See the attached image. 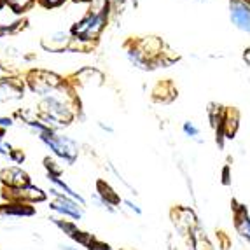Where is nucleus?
<instances>
[{
  "label": "nucleus",
  "mask_w": 250,
  "mask_h": 250,
  "mask_svg": "<svg viewBox=\"0 0 250 250\" xmlns=\"http://www.w3.org/2000/svg\"><path fill=\"white\" fill-rule=\"evenodd\" d=\"M25 95V86L16 79H0V102L21 100Z\"/></svg>",
  "instance_id": "nucleus-6"
},
{
  "label": "nucleus",
  "mask_w": 250,
  "mask_h": 250,
  "mask_svg": "<svg viewBox=\"0 0 250 250\" xmlns=\"http://www.w3.org/2000/svg\"><path fill=\"white\" fill-rule=\"evenodd\" d=\"M65 0H39V4L42 5V7H47V9H51V7H58V5H62Z\"/></svg>",
  "instance_id": "nucleus-17"
},
{
  "label": "nucleus",
  "mask_w": 250,
  "mask_h": 250,
  "mask_svg": "<svg viewBox=\"0 0 250 250\" xmlns=\"http://www.w3.org/2000/svg\"><path fill=\"white\" fill-rule=\"evenodd\" d=\"M44 163H46V168H47V171H49V177H58L60 173H62V168L56 167V163L51 161L49 158L44 159Z\"/></svg>",
  "instance_id": "nucleus-16"
},
{
  "label": "nucleus",
  "mask_w": 250,
  "mask_h": 250,
  "mask_svg": "<svg viewBox=\"0 0 250 250\" xmlns=\"http://www.w3.org/2000/svg\"><path fill=\"white\" fill-rule=\"evenodd\" d=\"M96 189H98V194H100L102 203H104V205H107V207H112V205L119 203V198H117V194L112 191V188H110V186H107V184L104 182V180H98V184H96Z\"/></svg>",
  "instance_id": "nucleus-12"
},
{
  "label": "nucleus",
  "mask_w": 250,
  "mask_h": 250,
  "mask_svg": "<svg viewBox=\"0 0 250 250\" xmlns=\"http://www.w3.org/2000/svg\"><path fill=\"white\" fill-rule=\"evenodd\" d=\"M88 249L89 250H110V247L105 245V243H102V242H96V240H93V242L88 245Z\"/></svg>",
  "instance_id": "nucleus-18"
},
{
  "label": "nucleus",
  "mask_w": 250,
  "mask_h": 250,
  "mask_svg": "<svg viewBox=\"0 0 250 250\" xmlns=\"http://www.w3.org/2000/svg\"><path fill=\"white\" fill-rule=\"evenodd\" d=\"M182 131H184V135H186L188 138H191V140H198V142H201L200 140V128H198L194 123L186 121L182 125Z\"/></svg>",
  "instance_id": "nucleus-14"
},
{
  "label": "nucleus",
  "mask_w": 250,
  "mask_h": 250,
  "mask_svg": "<svg viewBox=\"0 0 250 250\" xmlns=\"http://www.w3.org/2000/svg\"><path fill=\"white\" fill-rule=\"evenodd\" d=\"M125 203H126V205H128V207H129V208H131V210H135V212H137V213H142V210L138 208L137 205H133V203H131V201H128V200H126V201H125Z\"/></svg>",
  "instance_id": "nucleus-23"
},
{
  "label": "nucleus",
  "mask_w": 250,
  "mask_h": 250,
  "mask_svg": "<svg viewBox=\"0 0 250 250\" xmlns=\"http://www.w3.org/2000/svg\"><path fill=\"white\" fill-rule=\"evenodd\" d=\"M41 140L44 144L49 146V149L53 150L54 154L58 156V158L65 159L68 165L77 159V154H79V149H77V144L68 137H62V135H56L51 129V131H46V133H39Z\"/></svg>",
  "instance_id": "nucleus-3"
},
{
  "label": "nucleus",
  "mask_w": 250,
  "mask_h": 250,
  "mask_svg": "<svg viewBox=\"0 0 250 250\" xmlns=\"http://www.w3.org/2000/svg\"><path fill=\"white\" fill-rule=\"evenodd\" d=\"M229 20L240 32L250 34V4L245 0H229Z\"/></svg>",
  "instance_id": "nucleus-5"
},
{
  "label": "nucleus",
  "mask_w": 250,
  "mask_h": 250,
  "mask_svg": "<svg viewBox=\"0 0 250 250\" xmlns=\"http://www.w3.org/2000/svg\"><path fill=\"white\" fill-rule=\"evenodd\" d=\"M9 156H11V158H13L16 163H21L23 159H25V154H23V150H21V149H13Z\"/></svg>",
  "instance_id": "nucleus-19"
},
{
  "label": "nucleus",
  "mask_w": 250,
  "mask_h": 250,
  "mask_svg": "<svg viewBox=\"0 0 250 250\" xmlns=\"http://www.w3.org/2000/svg\"><path fill=\"white\" fill-rule=\"evenodd\" d=\"M74 41V39L68 37L65 32H58V34H53L51 37H46L42 41V47L46 51H53V53H58L63 51L65 47H68V44Z\"/></svg>",
  "instance_id": "nucleus-10"
},
{
  "label": "nucleus",
  "mask_w": 250,
  "mask_h": 250,
  "mask_svg": "<svg viewBox=\"0 0 250 250\" xmlns=\"http://www.w3.org/2000/svg\"><path fill=\"white\" fill-rule=\"evenodd\" d=\"M0 212L9 213V215H32L34 208L25 203H11V205H4V207L0 208Z\"/></svg>",
  "instance_id": "nucleus-13"
},
{
  "label": "nucleus",
  "mask_w": 250,
  "mask_h": 250,
  "mask_svg": "<svg viewBox=\"0 0 250 250\" xmlns=\"http://www.w3.org/2000/svg\"><path fill=\"white\" fill-rule=\"evenodd\" d=\"M41 108H42V119L47 123H56L60 126H67L74 119V108L54 95L46 96L42 100Z\"/></svg>",
  "instance_id": "nucleus-2"
},
{
  "label": "nucleus",
  "mask_w": 250,
  "mask_h": 250,
  "mask_svg": "<svg viewBox=\"0 0 250 250\" xmlns=\"http://www.w3.org/2000/svg\"><path fill=\"white\" fill-rule=\"evenodd\" d=\"M26 79H28L30 89L42 96H51V93L56 91L63 83L60 75L46 70H32Z\"/></svg>",
  "instance_id": "nucleus-4"
},
{
  "label": "nucleus",
  "mask_w": 250,
  "mask_h": 250,
  "mask_svg": "<svg viewBox=\"0 0 250 250\" xmlns=\"http://www.w3.org/2000/svg\"><path fill=\"white\" fill-rule=\"evenodd\" d=\"M51 192L58 198V201L51 203V208L58 210V212L65 213V215H68V217H74V219H81L83 212H81V208L77 207V203H75V201H72L70 198H67V196H63V194H60L56 189H53Z\"/></svg>",
  "instance_id": "nucleus-8"
},
{
  "label": "nucleus",
  "mask_w": 250,
  "mask_h": 250,
  "mask_svg": "<svg viewBox=\"0 0 250 250\" xmlns=\"http://www.w3.org/2000/svg\"><path fill=\"white\" fill-rule=\"evenodd\" d=\"M5 2H7V5L13 9L14 13H23L25 9H28L32 5L34 0H5Z\"/></svg>",
  "instance_id": "nucleus-15"
},
{
  "label": "nucleus",
  "mask_w": 250,
  "mask_h": 250,
  "mask_svg": "<svg viewBox=\"0 0 250 250\" xmlns=\"http://www.w3.org/2000/svg\"><path fill=\"white\" fill-rule=\"evenodd\" d=\"M234 219H236V229H238V233L242 234L247 242H250V215H249V212H247L243 207H238Z\"/></svg>",
  "instance_id": "nucleus-11"
},
{
  "label": "nucleus",
  "mask_w": 250,
  "mask_h": 250,
  "mask_svg": "<svg viewBox=\"0 0 250 250\" xmlns=\"http://www.w3.org/2000/svg\"><path fill=\"white\" fill-rule=\"evenodd\" d=\"M107 16H108V4H105L100 11H91L88 13L77 25L72 28V34L77 41H93L98 39L102 34V30L107 25Z\"/></svg>",
  "instance_id": "nucleus-1"
},
{
  "label": "nucleus",
  "mask_w": 250,
  "mask_h": 250,
  "mask_svg": "<svg viewBox=\"0 0 250 250\" xmlns=\"http://www.w3.org/2000/svg\"><path fill=\"white\" fill-rule=\"evenodd\" d=\"M229 167H224V170H222V184L224 186H229Z\"/></svg>",
  "instance_id": "nucleus-20"
},
{
  "label": "nucleus",
  "mask_w": 250,
  "mask_h": 250,
  "mask_svg": "<svg viewBox=\"0 0 250 250\" xmlns=\"http://www.w3.org/2000/svg\"><path fill=\"white\" fill-rule=\"evenodd\" d=\"M0 177H2V180L7 184L9 188H13V189H23V188L32 186V184H30V177L26 175L25 171L16 167L5 168V170L0 173Z\"/></svg>",
  "instance_id": "nucleus-7"
},
{
  "label": "nucleus",
  "mask_w": 250,
  "mask_h": 250,
  "mask_svg": "<svg viewBox=\"0 0 250 250\" xmlns=\"http://www.w3.org/2000/svg\"><path fill=\"white\" fill-rule=\"evenodd\" d=\"M13 125V121H11V119H9V117H0V126H11Z\"/></svg>",
  "instance_id": "nucleus-22"
},
{
  "label": "nucleus",
  "mask_w": 250,
  "mask_h": 250,
  "mask_svg": "<svg viewBox=\"0 0 250 250\" xmlns=\"http://www.w3.org/2000/svg\"><path fill=\"white\" fill-rule=\"evenodd\" d=\"M245 2H249V4H250V0H245Z\"/></svg>",
  "instance_id": "nucleus-25"
},
{
  "label": "nucleus",
  "mask_w": 250,
  "mask_h": 250,
  "mask_svg": "<svg viewBox=\"0 0 250 250\" xmlns=\"http://www.w3.org/2000/svg\"><path fill=\"white\" fill-rule=\"evenodd\" d=\"M126 56H128V60L131 62V65H135V67L140 68V70H152V68H156L154 65H152V62L144 54V51L138 47L137 42H135L131 47H126Z\"/></svg>",
  "instance_id": "nucleus-9"
},
{
  "label": "nucleus",
  "mask_w": 250,
  "mask_h": 250,
  "mask_svg": "<svg viewBox=\"0 0 250 250\" xmlns=\"http://www.w3.org/2000/svg\"><path fill=\"white\" fill-rule=\"evenodd\" d=\"M75 2H83V0H75Z\"/></svg>",
  "instance_id": "nucleus-24"
},
{
  "label": "nucleus",
  "mask_w": 250,
  "mask_h": 250,
  "mask_svg": "<svg viewBox=\"0 0 250 250\" xmlns=\"http://www.w3.org/2000/svg\"><path fill=\"white\" fill-rule=\"evenodd\" d=\"M243 62L247 63V67H249V70H250V49L243 51Z\"/></svg>",
  "instance_id": "nucleus-21"
}]
</instances>
